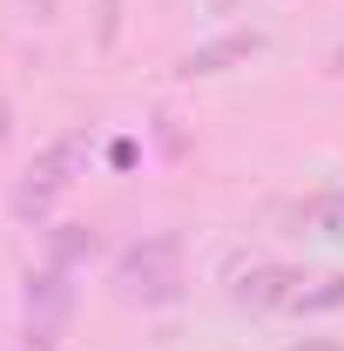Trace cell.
Here are the masks:
<instances>
[{
    "label": "cell",
    "mask_w": 344,
    "mask_h": 351,
    "mask_svg": "<svg viewBox=\"0 0 344 351\" xmlns=\"http://www.w3.org/2000/svg\"><path fill=\"white\" fill-rule=\"evenodd\" d=\"M304 217H310V223H324V237H344V196H317Z\"/></svg>",
    "instance_id": "obj_8"
},
{
    "label": "cell",
    "mask_w": 344,
    "mask_h": 351,
    "mask_svg": "<svg viewBox=\"0 0 344 351\" xmlns=\"http://www.w3.org/2000/svg\"><path fill=\"white\" fill-rule=\"evenodd\" d=\"M115 34H122V0H101V27H95V41L115 47Z\"/></svg>",
    "instance_id": "obj_9"
},
{
    "label": "cell",
    "mask_w": 344,
    "mask_h": 351,
    "mask_svg": "<svg viewBox=\"0 0 344 351\" xmlns=\"http://www.w3.org/2000/svg\"><path fill=\"white\" fill-rule=\"evenodd\" d=\"M257 47H263V34H257V27H230V34H216V41L189 47L175 75H189V82H203V75H223V68H236V61H250Z\"/></svg>",
    "instance_id": "obj_5"
},
{
    "label": "cell",
    "mask_w": 344,
    "mask_h": 351,
    "mask_svg": "<svg viewBox=\"0 0 344 351\" xmlns=\"http://www.w3.org/2000/svg\"><path fill=\"white\" fill-rule=\"evenodd\" d=\"M297 298H304V270H291V263H250L236 277L243 311H277V304H297Z\"/></svg>",
    "instance_id": "obj_4"
},
{
    "label": "cell",
    "mask_w": 344,
    "mask_h": 351,
    "mask_svg": "<svg viewBox=\"0 0 344 351\" xmlns=\"http://www.w3.org/2000/svg\"><path fill=\"white\" fill-rule=\"evenodd\" d=\"M88 169V135H61V142H47L41 156H34V169L21 176V189H14V217H47L54 210V196Z\"/></svg>",
    "instance_id": "obj_2"
},
{
    "label": "cell",
    "mask_w": 344,
    "mask_h": 351,
    "mask_svg": "<svg viewBox=\"0 0 344 351\" xmlns=\"http://www.w3.org/2000/svg\"><path fill=\"white\" fill-rule=\"evenodd\" d=\"M95 250V230H82V223H61L54 230V243H47V263H61V270H75V263Z\"/></svg>",
    "instance_id": "obj_6"
},
{
    "label": "cell",
    "mask_w": 344,
    "mask_h": 351,
    "mask_svg": "<svg viewBox=\"0 0 344 351\" xmlns=\"http://www.w3.org/2000/svg\"><path fill=\"white\" fill-rule=\"evenodd\" d=\"M21 298H27V351H54L68 311H75V284H68V270H61V263L27 270V291H21Z\"/></svg>",
    "instance_id": "obj_3"
},
{
    "label": "cell",
    "mask_w": 344,
    "mask_h": 351,
    "mask_svg": "<svg viewBox=\"0 0 344 351\" xmlns=\"http://www.w3.org/2000/svg\"><path fill=\"white\" fill-rule=\"evenodd\" d=\"M338 304H344V270H338V277H324V284H310V291H304L291 311H304V317H324V311H338Z\"/></svg>",
    "instance_id": "obj_7"
},
{
    "label": "cell",
    "mask_w": 344,
    "mask_h": 351,
    "mask_svg": "<svg viewBox=\"0 0 344 351\" xmlns=\"http://www.w3.org/2000/svg\"><path fill=\"white\" fill-rule=\"evenodd\" d=\"M115 291L122 298H142V304H169L182 298V237L162 230V237H142L115 257Z\"/></svg>",
    "instance_id": "obj_1"
},
{
    "label": "cell",
    "mask_w": 344,
    "mask_h": 351,
    "mask_svg": "<svg viewBox=\"0 0 344 351\" xmlns=\"http://www.w3.org/2000/svg\"><path fill=\"white\" fill-rule=\"evenodd\" d=\"M14 135V108H7V95H0V142Z\"/></svg>",
    "instance_id": "obj_10"
}]
</instances>
